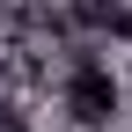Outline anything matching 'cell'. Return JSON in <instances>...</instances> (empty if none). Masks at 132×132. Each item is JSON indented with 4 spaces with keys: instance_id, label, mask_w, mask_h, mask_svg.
Masks as SVG:
<instances>
[{
    "instance_id": "1",
    "label": "cell",
    "mask_w": 132,
    "mask_h": 132,
    "mask_svg": "<svg viewBox=\"0 0 132 132\" xmlns=\"http://www.w3.org/2000/svg\"><path fill=\"white\" fill-rule=\"evenodd\" d=\"M59 103H66V118H73V132L118 125V110H125V81H118V66H110V59H73V66H66V81H59Z\"/></svg>"
},
{
    "instance_id": "2",
    "label": "cell",
    "mask_w": 132,
    "mask_h": 132,
    "mask_svg": "<svg viewBox=\"0 0 132 132\" xmlns=\"http://www.w3.org/2000/svg\"><path fill=\"white\" fill-rule=\"evenodd\" d=\"M95 132H110V125H95Z\"/></svg>"
}]
</instances>
